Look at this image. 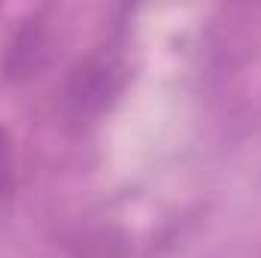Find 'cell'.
Masks as SVG:
<instances>
[{"mask_svg":"<svg viewBox=\"0 0 261 258\" xmlns=\"http://www.w3.org/2000/svg\"><path fill=\"white\" fill-rule=\"evenodd\" d=\"M3 152H6V137H3V131H0V164H3Z\"/></svg>","mask_w":261,"mask_h":258,"instance_id":"cell-3","label":"cell"},{"mask_svg":"<svg viewBox=\"0 0 261 258\" xmlns=\"http://www.w3.org/2000/svg\"><path fill=\"white\" fill-rule=\"evenodd\" d=\"M125 79H128L125 58L113 46H100L85 58H79L64 85L67 119L76 125H88L100 119L122 94Z\"/></svg>","mask_w":261,"mask_h":258,"instance_id":"cell-1","label":"cell"},{"mask_svg":"<svg viewBox=\"0 0 261 258\" xmlns=\"http://www.w3.org/2000/svg\"><path fill=\"white\" fill-rule=\"evenodd\" d=\"M46 55H49V31L40 18H31L6 49V64H3L6 76L9 79H24V76L37 73L46 61Z\"/></svg>","mask_w":261,"mask_h":258,"instance_id":"cell-2","label":"cell"}]
</instances>
